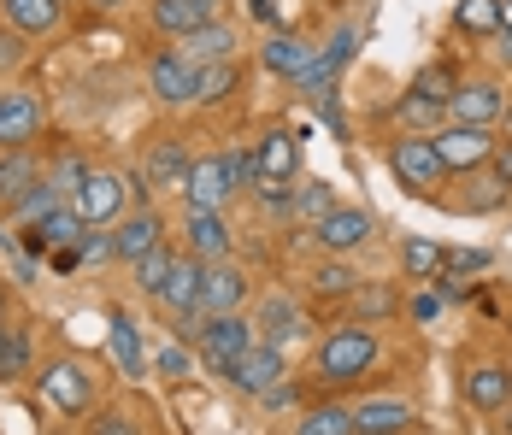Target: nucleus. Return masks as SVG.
<instances>
[{"label":"nucleus","instance_id":"423d86ee","mask_svg":"<svg viewBox=\"0 0 512 435\" xmlns=\"http://www.w3.org/2000/svg\"><path fill=\"white\" fill-rule=\"evenodd\" d=\"M130 194H136V189H130V177H118V171H95V165H89V177L77 183V194H71L65 206H71L89 230H106V224L124 212V200H130Z\"/></svg>","mask_w":512,"mask_h":435},{"label":"nucleus","instance_id":"393cba45","mask_svg":"<svg viewBox=\"0 0 512 435\" xmlns=\"http://www.w3.org/2000/svg\"><path fill=\"white\" fill-rule=\"evenodd\" d=\"M83 230H89V224H83L71 206H59V212H48L42 224H30V230H24V242H30V253H59V247L83 242Z\"/></svg>","mask_w":512,"mask_h":435},{"label":"nucleus","instance_id":"7ed1b4c3","mask_svg":"<svg viewBox=\"0 0 512 435\" xmlns=\"http://www.w3.org/2000/svg\"><path fill=\"white\" fill-rule=\"evenodd\" d=\"M254 318H242V312H218V318H206L201 336H195V359H201L212 377H230L236 371V359L254 347Z\"/></svg>","mask_w":512,"mask_h":435},{"label":"nucleus","instance_id":"c756f323","mask_svg":"<svg viewBox=\"0 0 512 435\" xmlns=\"http://www.w3.org/2000/svg\"><path fill=\"white\" fill-rule=\"evenodd\" d=\"M242 83V65L236 59H212V65H195V106H218V100L236 95Z\"/></svg>","mask_w":512,"mask_h":435},{"label":"nucleus","instance_id":"a19ab883","mask_svg":"<svg viewBox=\"0 0 512 435\" xmlns=\"http://www.w3.org/2000/svg\"><path fill=\"white\" fill-rule=\"evenodd\" d=\"M259 200V212L265 218H289V200H295V183L289 177H259L254 189H248Z\"/></svg>","mask_w":512,"mask_h":435},{"label":"nucleus","instance_id":"5fc2aeb1","mask_svg":"<svg viewBox=\"0 0 512 435\" xmlns=\"http://www.w3.org/2000/svg\"><path fill=\"white\" fill-rule=\"evenodd\" d=\"M295 400H301V388H295V383H283V377H277V383H271L265 394H259V406H295Z\"/></svg>","mask_w":512,"mask_h":435},{"label":"nucleus","instance_id":"473e14b6","mask_svg":"<svg viewBox=\"0 0 512 435\" xmlns=\"http://www.w3.org/2000/svg\"><path fill=\"white\" fill-rule=\"evenodd\" d=\"M348 306H354V324H383V318L401 312V294L389 289V283H354Z\"/></svg>","mask_w":512,"mask_h":435},{"label":"nucleus","instance_id":"ea45409f","mask_svg":"<svg viewBox=\"0 0 512 435\" xmlns=\"http://www.w3.org/2000/svg\"><path fill=\"white\" fill-rule=\"evenodd\" d=\"M330 206H336L330 183H301V189H295V200H289V218H301V224H318Z\"/></svg>","mask_w":512,"mask_h":435},{"label":"nucleus","instance_id":"e433bc0d","mask_svg":"<svg viewBox=\"0 0 512 435\" xmlns=\"http://www.w3.org/2000/svg\"><path fill=\"white\" fill-rule=\"evenodd\" d=\"M454 24L471 36H495L501 30V0H454Z\"/></svg>","mask_w":512,"mask_h":435},{"label":"nucleus","instance_id":"9b49d317","mask_svg":"<svg viewBox=\"0 0 512 435\" xmlns=\"http://www.w3.org/2000/svg\"><path fill=\"white\" fill-rule=\"evenodd\" d=\"M42 136V100L30 89H0V147H30Z\"/></svg>","mask_w":512,"mask_h":435},{"label":"nucleus","instance_id":"a878e982","mask_svg":"<svg viewBox=\"0 0 512 435\" xmlns=\"http://www.w3.org/2000/svg\"><path fill=\"white\" fill-rule=\"evenodd\" d=\"M177 53L189 59V65H212V59H230L236 53V24H201V30H189V36H177Z\"/></svg>","mask_w":512,"mask_h":435},{"label":"nucleus","instance_id":"b1692460","mask_svg":"<svg viewBox=\"0 0 512 435\" xmlns=\"http://www.w3.org/2000/svg\"><path fill=\"white\" fill-rule=\"evenodd\" d=\"M254 153H259V177H289L295 183V171H301V136L295 130H283V124L265 130Z\"/></svg>","mask_w":512,"mask_h":435},{"label":"nucleus","instance_id":"3c124183","mask_svg":"<svg viewBox=\"0 0 512 435\" xmlns=\"http://www.w3.org/2000/svg\"><path fill=\"white\" fill-rule=\"evenodd\" d=\"M89 435H142V430H136L130 412H101V418L89 424Z\"/></svg>","mask_w":512,"mask_h":435},{"label":"nucleus","instance_id":"603ef678","mask_svg":"<svg viewBox=\"0 0 512 435\" xmlns=\"http://www.w3.org/2000/svg\"><path fill=\"white\" fill-rule=\"evenodd\" d=\"M436 312H442V294H424V289H418V294L407 300V318H412V324H430Z\"/></svg>","mask_w":512,"mask_h":435},{"label":"nucleus","instance_id":"a211bd4d","mask_svg":"<svg viewBox=\"0 0 512 435\" xmlns=\"http://www.w3.org/2000/svg\"><path fill=\"white\" fill-rule=\"evenodd\" d=\"M354 48H359V36H354V30H336V36H330V48H312L307 71H301L295 83H301V89H312V95H318V89H330V83L342 77V65L354 59Z\"/></svg>","mask_w":512,"mask_h":435},{"label":"nucleus","instance_id":"aec40b11","mask_svg":"<svg viewBox=\"0 0 512 435\" xmlns=\"http://www.w3.org/2000/svg\"><path fill=\"white\" fill-rule=\"evenodd\" d=\"M142 177H148V189H159V194H183V177H189V147L177 142V136L154 142L148 165H142Z\"/></svg>","mask_w":512,"mask_h":435},{"label":"nucleus","instance_id":"ddd939ff","mask_svg":"<svg viewBox=\"0 0 512 435\" xmlns=\"http://www.w3.org/2000/svg\"><path fill=\"white\" fill-rule=\"evenodd\" d=\"M148 89H154L165 106H189V100H195V65L177 48H159L154 59H148Z\"/></svg>","mask_w":512,"mask_h":435},{"label":"nucleus","instance_id":"f3484780","mask_svg":"<svg viewBox=\"0 0 512 435\" xmlns=\"http://www.w3.org/2000/svg\"><path fill=\"white\" fill-rule=\"evenodd\" d=\"M165 242V218H159L154 206H142V212H130L118 230H112V259H124V265H136L148 247Z\"/></svg>","mask_w":512,"mask_h":435},{"label":"nucleus","instance_id":"864d4df0","mask_svg":"<svg viewBox=\"0 0 512 435\" xmlns=\"http://www.w3.org/2000/svg\"><path fill=\"white\" fill-rule=\"evenodd\" d=\"M489 171H495V177L512 189V136H501V142H495V153H489Z\"/></svg>","mask_w":512,"mask_h":435},{"label":"nucleus","instance_id":"8fccbe9b","mask_svg":"<svg viewBox=\"0 0 512 435\" xmlns=\"http://www.w3.org/2000/svg\"><path fill=\"white\" fill-rule=\"evenodd\" d=\"M77 259H112V230H83V242H77Z\"/></svg>","mask_w":512,"mask_h":435},{"label":"nucleus","instance_id":"c85d7f7f","mask_svg":"<svg viewBox=\"0 0 512 435\" xmlns=\"http://www.w3.org/2000/svg\"><path fill=\"white\" fill-rule=\"evenodd\" d=\"M254 336L271 341V347H283L289 336H301V306L283 300V294H271V300L259 306V318H254Z\"/></svg>","mask_w":512,"mask_h":435},{"label":"nucleus","instance_id":"4c0bfd02","mask_svg":"<svg viewBox=\"0 0 512 435\" xmlns=\"http://www.w3.org/2000/svg\"><path fill=\"white\" fill-rule=\"evenodd\" d=\"M354 283H359V277L342 265V259H336V253H324V265L312 271V294H324V300H348V294H354Z\"/></svg>","mask_w":512,"mask_h":435},{"label":"nucleus","instance_id":"72a5a7b5","mask_svg":"<svg viewBox=\"0 0 512 435\" xmlns=\"http://www.w3.org/2000/svg\"><path fill=\"white\" fill-rule=\"evenodd\" d=\"M477 271H489V247H442L436 283H448V294H465V277H477Z\"/></svg>","mask_w":512,"mask_h":435},{"label":"nucleus","instance_id":"4468645a","mask_svg":"<svg viewBox=\"0 0 512 435\" xmlns=\"http://www.w3.org/2000/svg\"><path fill=\"white\" fill-rule=\"evenodd\" d=\"M230 177H224V159L218 153H206V159H189V177H183V200L195 206V212H224V200H230Z\"/></svg>","mask_w":512,"mask_h":435},{"label":"nucleus","instance_id":"de8ad7c7","mask_svg":"<svg viewBox=\"0 0 512 435\" xmlns=\"http://www.w3.org/2000/svg\"><path fill=\"white\" fill-rule=\"evenodd\" d=\"M412 89H424L430 100H442V106H448V95H454V71H448V65H430V71H424Z\"/></svg>","mask_w":512,"mask_h":435},{"label":"nucleus","instance_id":"20e7f679","mask_svg":"<svg viewBox=\"0 0 512 435\" xmlns=\"http://www.w3.org/2000/svg\"><path fill=\"white\" fill-rule=\"evenodd\" d=\"M36 388H42V400H48L53 412H65V418H83L95 406V371L83 359H48L36 371Z\"/></svg>","mask_w":512,"mask_h":435},{"label":"nucleus","instance_id":"052dcab7","mask_svg":"<svg viewBox=\"0 0 512 435\" xmlns=\"http://www.w3.org/2000/svg\"><path fill=\"white\" fill-rule=\"evenodd\" d=\"M0 365H6V324H0Z\"/></svg>","mask_w":512,"mask_h":435},{"label":"nucleus","instance_id":"a18cd8bd","mask_svg":"<svg viewBox=\"0 0 512 435\" xmlns=\"http://www.w3.org/2000/svg\"><path fill=\"white\" fill-rule=\"evenodd\" d=\"M24 365H30V336H24V330H6V365H0V383L24 377Z\"/></svg>","mask_w":512,"mask_h":435},{"label":"nucleus","instance_id":"bb28decb","mask_svg":"<svg viewBox=\"0 0 512 435\" xmlns=\"http://www.w3.org/2000/svg\"><path fill=\"white\" fill-rule=\"evenodd\" d=\"M307 59H312V42L301 30H277V36L265 42V71H277V77H289V83L307 71Z\"/></svg>","mask_w":512,"mask_h":435},{"label":"nucleus","instance_id":"6e6d98bb","mask_svg":"<svg viewBox=\"0 0 512 435\" xmlns=\"http://www.w3.org/2000/svg\"><path fill=\"white\" fill-rule=\"evenodd\" d=\"M495 36H501V59H507V65H512V24H501Z\"/></svg>","mask_w":512,"mask_h":435},{"label":"nucleus","instance_id":"5701e85b","mask_svg":"<svg viewBox=\"0 0 512 435\" xmlns=\"http://www.w3.org/2000/svg\"><path fill=\"white\" fill-rule=\"evenodd\" d=\"M0 18L18 36H53L59 18H65V0H0Z\"/></svg>","mask_w":512,"mask_h":435},{"label":"nucleus","instance_id":"2eb2a0df","mask_svg":"<svg viewBox=\"0 0 512 435\" xmlns=\"http://www.w3.org/2000/svg\"><path fill=\"white\" fill-rule=\"evenodd\" d=\"M148 18H154L159 36H189V30H201V24H218V18H224V0H154Z\"/></svg>","mask_w":512,"mask_h":435},{"label":"nucleus","instance_id":"9d476101","mask_svg":"<svg viewBox=\"0 0 512 435\" xmlns=\"http://www.w3.org/2000/svg\"><path fill=\"white\" fill-rule=\"evenodd\" d=\"M460 394H465L471 412H501V406L512 400V365H501V359H477V365H465Z\"/></svg>","mask_w":512,"mask_h":435},{"label":"nucleus","instance_id":"bf43d9fd","mask_svg":"<svg viewBox=\"0 0 512 435\" xmlns=\"http://www.w3.org/2000/svg\"><path fill=\"white\" fill-rule=\"evenodd\" d=\"M501 124H507V136H512V100H507V112H501Z\"/></svg>","mask_w":512,"mask_h":435},{"label":"nucleus","instance_id":"13d9d810","mask_svg":"<svg viewBox=\"0 0 512 435\" xmlns=\"http://www.w3.org/2000/svg\"><path fill=\"white\" fill-rule=\"evenodd\" d=\"M501 24H512V0H501Z\"/></svg>","mask_w":512,"mask_h":435},{"label":"nucleus","instance_id":"c03bdc74","mask_svg":"<svg viewBox=\"0 0 512 435\" xmlns=\"http://www.w3.org/2000/svg\"><path fill=\"white\" fill-rule=\"evenodd\" d=\"M83 177H89V159H83V153H65L59 165H48V183L65 194V200L77 194V183H83Z\"/></svg>","mask_w":512,"mask_h":435},{"label":"nucleus","instance_id":"39448f33","mask_svg":"<svg viewBox=\"0 0 512 435\" xmlns=\"http://www.w3.org/2000/svg\"><path fill=\"white\" fill-rule=\"evenodd\" d=\"M495 130H483V124H442V130H430V147H436V159L448 165V177H465V171H483L489 165V153H495Z\"/></svg>","mask_w":512,"mask_h":435},{"label":"nucleus","instance_id":"680f3d73","mask_svg":"<svg viewBox=\"0 0 512 435\" xmlns=\"http://www.w3.org/2000/svg\"><path fill=\"white\" fill-rule=\"evenodd\" d=\"M0 318H6V289H0Z\"/></svg>","mask_w":512,"mask_h":435},{"label":"nucleus","instance_id":"0e129e2a","mask_svg":"<svg viewBox=\"0 0 512 435\" xmlns=\"http://www.w3.org/2000/svg\"><path fill=\"white\" fill-rule=\"evenodd\" d=\"M507 324H512V318H507Z\"/></svg>","mask_w":512,"mask_h":435},{"label":"nucleus","instance_id":"7c9ffc66","mask_svg":"<svg viewBox=\"0 0 512 435\" xmlns=\"http://www.w3.org/2000/svg\"><path fill=\"white\" fill-rule=\"evenodd\" d=\"M112 353H118V371L124 377H142L148 371V347H142V330L130 312H112Z\"/></svg>","mask_w":512,"mask_h":435},{"label":"nucleus","instance_id":"4d7b16f0","mask_svg":"<svg viewBox=\"0 0 512 435\" xmlns=\"http://www.w3.org/2000/svg\"><path fill=\"white\" fill-rule=\"evenodd\" d=\"M254 18H259V24H271V18H277V6H271V0H254Z\"/></svg>","mask_w":512,"mask_h":435},{"label":"nucleus","instance_id":"4be33fe9","mask_svg":"<svg viewBox=\"0 0 512 435\" xmlns=\"http://www.w3.org/2000/svg\"><path fill=\"white\" fill-rule=\"evenodd\" d=\"M418 424L407 400H359L354 406V435H407Z\"/></svg>","mask_w":512,"mask_h":435},{"label":"nucleus","instance_id":"c9c22d12","mask_svg":"<svg viewBox=\"0 0 512 435\" xmlns=\"http://www.w3.org/2000/svg\"><path fill=\"white\" fill-rule=\"evenodd\" d=\"M295 435H354V406L330 400V406H307Z\"/></svg>","mask_w":512,"mask_h":435},{"label":"nucleus","instance_id":"79ce46f5","mask_svg":"<svg viewBox=\"0 0 512 435\" xmlns=\"http://www.w3.org/2000/svg\"><path fill=\"white\" fill-rule=\"evenodd\" d=\"M171 259H177V253H171L165 242H159V247H148V253L136 259V283H142L148 294H159V283L171 277Z\"/></svg>","mask_w":512,"mask_h":435},{"label":"nucleus","instance_id":"6e6552de","mask_svg":"<svg viewBox=\"0 0 512 435\" xmlns=\"http://www.w3.org/2000/svg\"><path fill=\"white\" fill-rule=\"evenodd\" d=\"M371 236H377V218H371L365 206H342V200L312 224V242L324 247V253H336V259H342V253H354V247H365Z\"/></svg>","mask_w":512,"mask_h":435},{"label":"nucleus","instance_id":"f704fd0d","mask_svg":"<svg viewBox=\"0 0 512 435\" xmlns=\"http://www.w3.org/2000/svg\"><path fill=\"white\" fill-rule=\"evenodd\" d=\"M401 271H407L412 283H436V277H442V242L407 236V242H401Z\"/></svg>","mask_w":512,"mask_h":435},{"label":"nucleus","instance_id":"6ab92c4d","mask_svg":"<svg viewBox=\"0 0 512 435\" xmlns=\"http://www.w3.org/2000/svg\"><path fill=\"white\" fill-rule=\"evenodd\" d=\"M183 236H189V253H195L201 265H212V259H230V224H224V212H195V206H189Z\"/></svg>","mask_w":512,"mask_h":435},{"label":"nucleus","instance_id":"58836bf2","mask_svg":"<svg viewBox=\"0 0 512 435\" xmlns=\"http://www.w3.org/2000/svg\"><path fill=\"white\" fill-rule=\"evenodd\" d=\"M59 206H65V194H59V189L48 183V177H42L36 189H30L24 200H18V206H12V218H18V224L30 230V224H42V218H48V212H59Z\"/></svg>","mask_w":512,"mask_h":435},{"label":"nucleus","instance_id":"0eeeda50","mask_svg":"<svg viewBox=\"0 0 512 435\" xmlns=\"http://www.w3.org/2000/svg\"><path fill=\"white\" fill-rule=\"evenodd\" d=\"M501 112H507V89L495 77H465L448 95V124H483V130H495Z\"/></svg>","mask_w":512,"mask_h":435},{"label":"nucleus","instance_id":"2f4dec72","mask_svg":"<svg viewBox=\"0 0 512 435\" xmlns=\"http://www.w3.org/2000/svg\"><path fill=\"white\" fill-rule=\"evenodd\" d=\"M442 118H448V106H442V100H430L424 89H407V95L395 100V124L412 130V136H430Z\"/></svg>","mask_w":512,"mask_h":435},{"label":"nucleus","instance_id":"412c9836","mask_svg":"<svg viewBox=\"0 0 512 435\" xmlns=\"http://www.w3.org/2000/svg\"><path fill=\"white\" fill-rule=\"evenodd\" d=\"M42 183V165H36V153L30 147H0V206L12 212L24 194Z\"/></svg>","mask_w":512,"mask_h":435},{"label":"nucleus","instance_id":"e2e57ef3","mask_svg":"<svg viewBox=\"0 0 512 435\" xmlns=\"http://www.w3.org/2000/svg\"><path fill=\"white\" fill-rule=\"evenodd\" d=\"M95 6H124V0H95Z\"/></svg>","mask_w":512,"mask_h":435},{"label":"nucleus","instance_id":"f257e3e1","mask_svg":"<svg viewBox=\"0 0 512 435\" xmlns=\"http://www.w3.org/2000/svg\"><path fill=\"white\" fill-rule=\"evenodd\" d=\"M377 353H383L377 330H365V324H342V330H330V336L318 341L312 371H318L324 383H359V377L377 365Z\"/></svg>","mask_w":512,"mask_h":435},{"label":"nucleus","instance_id":"f8f14e48","mask_svg":"<svg viewBox=\"0 0 512 435\" xmlns=\"http://www.w3.org/2000/svg\"><path fill=\"white\" fill-rule=\"evenodd\" d=\"M242 300H248V271L230 265V259H212L206 277H201V312L206 318H218V312H242Z\"/></svg>","mask_w":512,"mask_h":435},{"label":"nucleus","instance_id":"09e8293b","mask_svg":"<svg viewBox=\"0 0 512 435\" xmlns=\"http://www.w3.org/2000/svg\"><path fill=\"white\" fill-rule=\"evenodd\" d=\"M24 42H30V36H18V30H12V24H6V30H0V71H18V65H24V59H30V48H24Z\"/></svg>","mask_w":512,"mask_h":435},{"label":"nucleus","instance_id":"37998d69","mask_svg":"<svg viewBox=\"0 0 512 435\" xmlns=\"http://www.w3.org/2000/svg\"><path fill=\"white\" fill-rule=\"evenodd\" d=\"M218 159H224L230 189H254V183H259V153H254V147H242V153H218Z\"/></svg>","mask_w":512,"mask_h":435},{"label":"nucleus","instance_id":"cd10ccee","mask_svg":"<svg viewBox=\"0 0 512 435\" xmlns=\"http://www.w3.org/2000/svg\"><path fill=\"white\" fill-rule=\"evenodd\" d=\"M465 189H471V194H460V200H454V212H471V218L501 212V206H507V194H512L507 183L489 171V165H483V171H465Z\"/></svg>","mask_w":512,"mask_h":435},{"label":"nucleus","instance_id":"49530a36","mask_svg":"<svg viewBox=\"0 0 512 435\" xmlns=\"http://www.w3.org/2000/svg\"><path fill=\"white\" fill-rule=\"evenodd\" d=\"M154 371L165 377V383H183V377H189V347H183V341H177V347H159Z\"/></svg>","mask_w":512,"mask_h":435},{"label":"nucleus","instance_id":"f03ea898","mask_svg":"<svg viewBox=\"0 0 512 435\" xmlns=\"http://www.w3.org/2000/svg\"><path fill=\"white\" fill-rule=\"evenodd\" d=\"M389 171H395V183H401L412 200H436V189L448 183V165L436 159L430 136H412V130H401V136L389 142Z\"/></svg>","mask_w":512,"mask_h":435},{"label":"nucleus","instance_id":"1a4fd4ad","mask_svg":"<svg viewBox=\"0 0 512 435\" xmlns=\"http://www.w3.org/2000/svg\"><path fill=\"white\" fill-rule=\"evenodd\" d=\"M201 277L206 265L195 259V253H177L171 259V277L159 283V312H171V318H201Z\"/></svg>","mask_w":512,"mask_h":435},{"label":"nucleus","instance_id":"dca6fc26","mask_svg":"<svg viewBox=\"0 0 512 435\" xmlns=\"http://www.w3.org/2000/svg\"><path fill=\"white\" fill-rule=\"evenodd\" d=\"M277 377H289V371H283V347H271V341H254V347L236 359V371H230L224 383H236V394H254V400H259V394L277 383Z\"/></svg>","mask_w":512,"mask_h":435}]
</instances>
